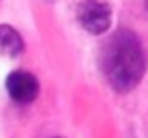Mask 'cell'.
I'll return each instance as SVG.
<instances>
[{"label": "cell", "instance_id": "obj_1", "mask_svg": "<svg viewBox=\"0 0 148 138\" xmlns=\"http://www.w3.org/2000/svg\"><path fill=\"white\" fill-rule=\"evenodd\" d=\"M99 69L114 91H132L146 73V53L140 37L130 29L112 33L99 49Z\"/></svg>", "mask_w": 148, "mask_h": 138}, {"label": "cell", "instance_id": "obj_2", "mask_svg": "<svg viewBox=\"0 0 148 138\" xmlns=\"http://www.w3.org/2000/svg\"><path fill=\"white\" fill-rule=\"evenodd\" d=\"M112 6L106 0H81L77 6V21L89 35H103L112 27Z\"/></svg>", "mask_w": 148, "mask_h": 138}, {"label": "cell", "instance_id": "obj_3", "mask_svg": "<svg viewBox=\"0 0 148 138\" xmlns=\"http://www.w3.org/2000/svg\"><path fill=\"white\" fill-rule=\"evenodd\" d=\"M6 91L14 102L31 104L39 95V81H37V77L33 73L18 69V71H12L6 77Z\"/></svg>", "mask_w": 148, "mask_h": 138}, {"label": "cell", "instance_id": "obj_4", "mask_svg": "<svg viewBox=\"0 0 148 138\" xmlns=\"http://www.w3.org/2000/svg\"><path fill=\"white\" fill-rule=\"evenodd\" d=\"M25 51V41L21 33L10 25H0V55L8 59L21 57Z\"/></svg>", "mask_w": 148, "mask_h": 138}, {"label": "cell", "instance_id": "obj_5", "mask_svg": "<svg viewBox=\"0 0 148 138\" xmlns=\"http://www.w3.org/2000/svg\"><path fill=\"white\" fill-rule=\"evenodd\" d=\"M53 138H63V136H53Z\"/></svg>", "mask_w": 148, "mask_h": 138}]
</instances>
